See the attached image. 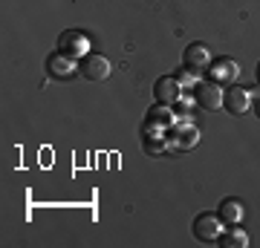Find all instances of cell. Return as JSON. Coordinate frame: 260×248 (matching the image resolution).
Masks as SVG:
<instances>
[{
  "mask_svg": "<svg viewBox=\"0 0 260 248\" xmlns=\"http://www.w3.org/2000/svg\"><path fill=\"white\" fill-rule=\"evenodd\" d=\"M78 73L87 78V81H104L110 75V61L104 55H95V52H87L78 64Z\"/></svg>",
  "mask_w": 260,
  "mask_h": 248,
  "instance_id": "3",
  "label": "cell"
},
{
  "mask_svg": "<svg viewBox=\"0 0 260 248\" xmlns=\"http://www.w3.org/2000/svg\"><path fill=\"white\" fill-rule=\"evenodd\" d=\"M191 231H194V237L200 242H217V237L223 234V220L211 211L197 214L194 222H191Z\"/></svg>",
  "mask_w": 260,
  "mask_h": 248,
  "instance_id": "1",
  "label": "cell"
},
{
  "mask_svg": "<svg viewBox=\"0 0 260 248\" xmlns=\"http://www.w3.org/2000/svg\"><path fill=\"white\" fill-rule=\"evenodd\" d=\"M217 245L220 248H249V237L246 231H240L237 225H229V231H223L217 237Z\"/></svg>",
  "mask_w": 260,
  "mask_h": 248,
  "instance_id": "13",
  "label": "cell"
},
{
  "mask_svg": "<svg viewBox=\"0 0 260 248\" xmlns=\"http://www.w3.org/2000/svg\"><path fill=\"white\" fill-rule=\"evenodd\" d=\"M194 101L203 107L205 113H214L223 107V90L217 81H200L194 84Z\"/></svg>",
  "mask_w": 260,
  "mask_h": 248,
  "instance_id": "2",
  "label": "cell"
},
{
  "mask_svg": "<svg viewBox=\"0 0 260 248\" xmlns=\"http://www.w3.org/2000/svg\"><path fill=\"white\" fill-rule=\"evenodd\" d=\"M153 95H156L159 104L174 107V104L182 98V84H179L174 75H162V78H156V84H153Z\"/></svg>",
  "mask_w": 260,
  "mask_h": 248,
  "instance_id": "4",
  "label": "cell"
},
{
  "mask_svg": "<svg viewBox=\"0 0 260 248\" xmlns=\"http://www.w3.org/2000/svg\"><path fill=\"white\" fill-rule=\"evenodd\" d=\"M237 75H240V64L232 61V58H217L211 64V81H217V84L234 81Z\"/></svg>",
  "mask_w": 260,
  "mask_h": 248,
  "instance_id": "10",
  "label": "cell"
},
{
  "mask_svg": "<svg viewBox=\"0 0 260 248\" xmlns=\"http://www.w3.org/2000/svg\"><path fill=\"white\" fill-rule=\"evenodd\" d=\"M171 116H174V113H171V107L156 101V107H150V110H148V127H153V130L174 127V119H171Z\"/></svg>",
  "mask_w": 260,
  "mask_h": 248,
  "instance_id": "11",
  "label": "cell"
},
{
  "mask_svg": "<svg viewBox=\"0 0 260 248\" xmlns=\"http://www.w3.org/2000/svg\"><path fill=\"white\" fill-rule=\"evenodd\" d=\"M217 217H220L225 225H237V222L243 220V202H240V199H234V196L223 199V202H220V211H217Z\"/></svg>",
  "mask_w": 260,
  "mask_h": 248,
  "instance_id": "12",
  "label": "cell"
},
{
  "mask_svg": "<svg viewBox=\"0 0 260 248\" xmlns=\"http://www.w3.org/2000/svg\"><path fill=\"white\" fill-rule=\"evenodd\" d=\"M197 141H200V133H197V127H191L188 121H179V124H174V127H171V145L177 147V150L194 147Z\"/></svg>",
  "mask_w": 260,
  "mask_h": 248,
  "instance_id": "9",
  "label": "cell"
},
{
  "mask_svg": "<svg viewBox=\"0 0 260 248\" xmlns=\"http://www.w3.org/2000/svg\"><path fill=\"white\" fill-rule=\"evenodd\" d=\"M182 61H185V69H191L194 75H200V73H205V69L211 66V52H208L205 44H191L185 49Z\"/></svg>",
  "mask_w": 260,
  "mask_h": 248,
  "instance_id": "7",
  "label": "cell"
},
{
  "mask_svg": "<svg viewBox=\"0 0 260 248\" xmlns=\"http://www.w3.org/2000/svg\"><path fill=\"white\" fill-rule=\"evenodd\" d=\"M87 38L81 35V32H75V29H67L64 35L58 38V52H64L67 58H78V61H81L84 55H87Z\"/></svg>",
  "mask_w": 260,
  "mask_h": 248,
  "instance_id": "5",
  "label": "cell"
},
{
  "mask_svg": "<svg viewBox=\"0 0 260 248\" xmlns=\"http://www.w3.org/2000/svg\"><path fill=\"white\" fill-rule=\"evenodd\" d=\"M254 110H257V116H260V101H257V107H254Z\"/></svg>",
  "mask_w": 260,
  "mask_h": 248,
  "instance_id": "17",
  "label": "cell"
},
{
  "mask_svg": "<svg viewBox=\"0 0 260 248\" xmlns=\"http://www.w3.org/2000/svg\"><path fill=\"white\" fill-rule=\"evenodd\" d=\"M177 116H179V121H188V116H194V107L179 98V101H177Z\"/></svg>",
  "mask_w": 260,
  "mask_h": 248,
  "instance_id": "15",
  "label": "cell"
},
{
  "mask_svg": "<svg viewBox=\"0 0 260 248\" xmlns=\"http://www.w3.org/2000/svg\"><path fill=\"white\" fill-rule=\"evenodd\" d=\"M142 147H145V150H148L150 156H159V153H165V150H171V141H168V138H159V141H153V138H145V141H142Z\"/></svg>",
  "mask_w": 260,
  "mask_h": 248,
  "instance_id": "14",
  "label": "cell"
},
{
  "mask_svg": "<svg viewBox=\"0 0 260 248\" xmlns=\"http://www.w3.org/2000/svg\"><path fill=\"white\" fill-rule=\"evenodd\" d=\"M249 104H251V90H246V87H229L223 92V107L229 116H243L249 110Z\"/></svg>",
  "mask_w": 260,
  "mask_h": 248,
  "instance_id": "6",
  "label": "cell"
},
{
  "mask_svg": "<svg viewBox=\"0 0 260 248\" xmlns=\"http://www.w3.org/2000/svg\"><path fill=\"white\" fill-rule=\"evenodd\" d=\"M257 84H260V61H257Z\"/></svg>",
  "mask_w": 260,
  "mask_h": 248,
  "instance_id": "16",
  "label": "cell"
},
{
  "mask_svg": "<svg viewBox=\"0 0 260 248\" xmlns=\"http://www.w3.org/2000/svg\"><path fill=\"white\" fill-rule=\"evenodd\" d=\"M47 73L58 81H67V78H73L75 75V61L73 58H67L64 52H55V55L47 58Z\"/></svg>",
  "mask_w": 260,
  "mask_h": 248,
  "instance_id": "8",
  "label": "cell"
}]
</instances>
